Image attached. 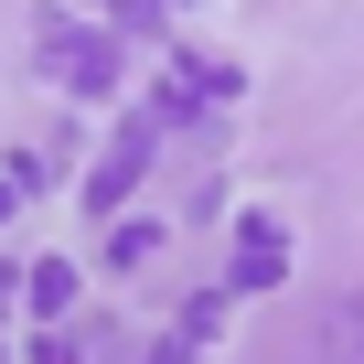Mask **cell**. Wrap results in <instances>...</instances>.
Returning a JSON list of instances; mask_svg holds the SVG:
<instances>
[{
    "mask_svg": "<svg viewBox=\"0 0 364 364\" xmlns=\"http://www.w3.org/2000/svg\"><path fill=\"white\" fill-rule=\"evenodd\" d=\"M43 75H54V86L107 97V86H118V43H107V33H65V22H54V33H43Z\"/></svg>",
    "mask_w": 364,
    "mask_h": 364,
    "instance_id": "cell-1",
    "label": "cell"
},
{
    "mask_svg": "<svg viewBox=\"0 0 364 364\" xmlns=\"http://www.w3.org/2000/svg\"><path fill=\"white\" fill-rule=\"evenodd\" d=\"M279 268H289V236L279 225H236V289H279Z\"/></svg>",
    "mask_w": 364,
    "mask_h": 364,
    "instance_id": "cell-2",
    "label": "cell"
},
{
    "mask_svg": "<svg viewBox=\"0 0 364 364\" xmlns=\"http://www.w3.org/2000/svg\"><path fill=\"white\" fill-rule=\"evenodd\" d=\"M311 343H321V364H364V289H343V300L321 311Z\"/></svg>",
    "mask_w": 364,
    "mask_h": 364,
    "instance_id": "cell-3",
    "label": "cell"
},
{
    "mask_svg": "<svg viewBox=\"0 0 364 364\" xmlns=\"http://www.w3.org/2000/svg\"><path fill=\"white\" fill-rule=\"evenodd\" d=\"M33 311H75V268H65V257L33 268Z\"/></svg>",
    "mask_w": 364,
    "mask_h": 364,
    "instance_id": "cell-4",
    "label": "cell"
},
{
    "mask_svg": "<svg viewBox=\"0 0 364 364\" xmlns=\"http://www.w3.org/2000/svg\"><path fill=\"white\" fill-rule=\"evenodd\" d=\"M107 11H118L129 33H171V0H107Z\"/></svg>",
    "mask_w": 364,
    "mask_h": 364,
    "instance_id": "cell-5",
    "label": "cell"
},
{
    "mask_svg": "<svg viewBox=\"0 0 364 364\" xmlns=\"http://www.w3.org/2000/svg\"><path fill=\"white\" fill-rule=\"evenodd\" d=\"M33 364H75V343H33Z\"/></svg>",
    "mask_w": 364,
    "mask_h": 364,
    "instance_id": "cell-6",
    "label": "cell"
},
{
    "mask_svg": "<svg viewBox=\"0 0 364 364\" xmlns=\"http://www.w3.org/2000/svg\"><path fill=\"white\" fill-rule=\"evenodd\" d=\"M11 182H33V171H22V161H11V171H0V215H11Z\"/></svg>",
    "mask_w": 364,
    "mask_h": 364,
    "instance_id": "cell-7",
    "label": "cell"
}]
</instances>
